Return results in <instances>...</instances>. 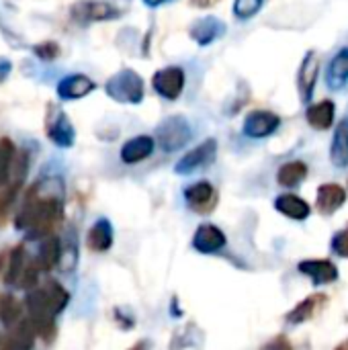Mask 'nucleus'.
Masks as SVG:
<instances>
[{"label": "nucleus", "instance_id": "nucleus-1", "mask_svg": "<svg viewBox=\"0 0 348 350\" xmlns=\"http://www.w3.org/2000/svg\"><path fill=\"white\" fill-rule=\"evenodd\" d=\"M64 219V183L47 176L29 187L16 211L14 226L25 230L31 240L55 234Z\"/></svg>", "mask_w": 348, "mask_h": 350}, {"label": "nucleus", "instance_id": "nucleus-2", "mask_svg": "<svg viewBox=\"0 0 348 350\" xmlns=\"http://www.w3.org/2000/svg\"><path fill=\"white\" fill-rule=\"evenodd\" d=\"M107 94L123 105H139L146 94V86L142 76L135 70H121L113 74L105 84Z\"/></svg>", "mask_w": 348, "mask_h": 350}, {"label": "nucleus", "instance_id": "nucleus-3", "mask_svg": "<svg viewBox=\"0 0 348 350\" xmlns=\"http://www.w3.org/2000/svg\"><path fill=\"white\" fill-rule=\"evenodd\" d=\"M131 0H80L72 6V16L78 23H98L119 18L127 12Z\"/></svg>", "mask_w": 348, "mask_h": 350}, {"label": "nucleus", "instance_id": "nucleus-4", "mask_svg": "<svg viewBox=\"0 0 348 350\" xmlns=\"http://www.w3.org/2000/svg\"><path fill=\"white\" fill-rule=\"evenodd\" d=\"M191 135H193L191 125L180 115H172V117L164 119L158 125V129H156L158 146L164 152H178L183 146H187V142L191 139Z\"/></svg>", "mask_w": 348, "mask_h": 350}, {"label": "nucleus", "instance_id": "nucleus-5", "mask_svg": "<svg viewBox=\"0 0 348 350\" xmlns=\"http://www.w3.org/2000/svg\"><path fill=\"white\" fill-rule=\"evenodd\" d=\"M45 133H47L49 142L53 146H57V148H72L74 142H76V131H74V125H72L70 117L57 107L47 109Z\"/></svg>", "mask_w": 348, "mask_h": 350}, {"label": "nucleus", "instance_id": "nucleus-6", "mask_svg": "<svg viewBox=\"0 0 348 350\" xmlns=\"http://www.w3.org/2000/svg\"><path fill=\"white\" fill-rule=\"evenodd\" d=\"M217 156V139L209 137L203 144H199L197 148H193L191 152H187L174 166L176 174H191L195 170H201L205 166H209Z\"/></svg>", "mask_w": 348, "mask_h": 350}, {"label": "nucleus", "instance_id": "nucleus-7", "mask_svg": "<svg viewBox=\"0 0 348 350\" xmlns=\"http://www.w3.org/2000/svg\"><path fill=\"white\" fill-rule=\"evenodd\" d=\"M185 82H187V76H185V70L178 68V66H168V68H162L154 74L152 78V86L154 90L166 98V100H176L183 90H185Z\"/></svg>", "mask_w": 348, "mask_h": 350}, {"label": "nucleus", "instance_id": "nucleus-8", "mask_svg": "<svg viewBox=\"0 0 348 350\" xmlns=\"http://www.w3.org/2000/svg\"><path fill=\"white\" fill-rule=\"evenodd\" d=\"M318 72H320L318 55H316V51H308L297 70V92H299V98L304 105L312 103L316 82H318Z\"/></svg>", "mask_w": 348, "mask_h": 350}, {"label": "nucleus", "instance_id": "nucleus-9", "mask_svg": "<svg viewBox=\"0 0 348 350\" xmlns=\"http://www.w3.org/2000/svg\"><path fill=\"white\" fill-rule=\"evenodd\" d=\"M281 127V117L271 111H252L244 121V135L250 139H265Z\"/></svg>", "mask_w": 348, "mask_h": 350}, {"label": "nucleus", "instance_id": "nucleus-10", "mask_svg": "<svg viewBox=\"0 0 348 350\" xmlns=\"http://www.w3.org/2000/svg\"><path fill=\"white\" fill-rule=\"evenodd\" d=\"M185 201L189 209H193L195 213H209L217 205V193L211 183L201 180L185 189Z\"/></svg>", "mask_w": 348, "mask_h": 350}, {"label": "nucleus", "instance_id": "nucleus-11", "mask_svg": "<svg viewBox=\"0 0 348 350\" xmlns=\"http://www.w3.org/2000/svg\"><path fill=\"white\" fill-rule=\"evenodd\" d=\"M37 338V330L31 322L29 316H25L23 320H18L14 326L6 328V336L2 340V349L8 350H27L33 349Z\"/></svg>", "mask_w": 348, "mask_h": 350}, {"label": "nucleus", "instance_id": "nucleus-12", "mask_svg": "<svg viewBox=\"0 0 348 350\" xmlns=\"http://www.w3.org/2000/svg\"><path fill=\"white\" fill-rule=\"evenodd\" d=\"M226 244H228L226 234L217 226H213V224L199 226L195 236H193V248L199 254H215V252L224 250Z\"/></svg>", "mask_w": 348, "mask_h": 350}, {"label": "nucleus", "instance_id": "nucleus-13", "mask_svg": "<svg viewBox=\"0 0 348 350\" xmlns=\"http://www.w3.org/2000/svg\"><path fill=\"white\" fill-rule=\"evenodd\" d=\"M347 203V191L345 187L336 183H326L318 189V199H316V209L324 215L330 217L334 215L343 205Z\"/></svg>", "mask_w": 348, "mask_h": 350}, {"label": "nucleus", "instance_id": "nucleus-14", "mask_svg": "<svg viewBox=\"0 0 348 350\" xmlns=\"http://www.w3.org/2000/svg\"><path fill=\"white\" fill-rule=\"evenodd\" d=\"M96 88L94 80H90L86 74H70L57 84V96L62 100H78L90 94Z\"/></svg>", "mask_w": 348, "mask_h": 350}, {"label": "nucleus", "instance_id": "nucleus-15", "mask_svg": "<svg viewBox=\"0 0 348 350\" xmlns=\"http://www.w3.org/2000/svg\"><path fill=\"white\" fill-rule=\"evenodd\" d=\"M297 271L314 281V285H328L338 279V269L334 262L316 258V260H302L297 265Z\"/></svg>", "mask_w": 348, "mask_h": 350}, {"label": "nucleus", "instance_id": "nucleus-16", "mask_svg": "<svg viewBox=\"0 0 348 350\" xmlns=\"http://www.w3.org/2000/svg\"><path fill=\"white\" fill-rule=\"evenodd\" d=\"M326 304H328V295H326V293H314V295L306 297L302 304H297V306L285 316V318H287V324H289V326H299V324H304V322L316 318V316L324 310Z\"/></svg>", "mask_w": 348, "mask_h": 350}, {"label": "nucleus", "instance_id": "nucleus-17", "mask_svg": "<svg viewBox=\"0 0 348 350\" xmlns=\"http://www.w3.org/2000/svg\"><path fill=\"white\" fill-rule=\"evenodd\" d=\"M189 35L199 45H211L213 41H219L226 35V23L215 16H205L191 27Z\"/></svg>", "mask_w": 348, "mask_h": 350}, {"label": "nucleus", "instance_id": "nucleus-18", "mask_svg": "<svg viewBox=\"0 0 348 350\" xmlns=\"http://www.w3.org/2000/svg\"><path fill=\"white\" fill-rule=\"evenodd\" d=\"M154 154V137L152 135H135L121 148V160L125 164H137Z\"/></svg>", "mask_w": 348, "mask_h": 350}, {"label": "nucleus", "instance_id": "nucleus-19", "mask_svg": "<svg viewBox=\"0 0 348 350\" xmlns=\"http://www.w3.org/2000/svg\"><path fill=\"white\" fill-rule=\"evenodd\" d=\"M275 209H277L279 213H283L285 217L293 219V221H304V219H308L310 213H312L310 203H308L306 199L297 197V195H291V193L279 195V197L275 199Z\"/></svg>", "mask_w": 348, "mask_h": 350}, {"label": "nucleus", "instance_id": "nucleus-20", "mask_svg": "<svg viewBox=\"0 0 348 350\" xmlns=\"http://www.w3.org/2000/svg\"><path fill=\"white\" fill-rule=\"evenodd\" d=\"M334 115H336L334 100H328V98L310 105L308 111H306V119H308L310 127H314V129H318V131L330 129L332 123H334Z\"/></svg>", "mask_w": 348, "mask_h": 350}, {"label": "nucleus", "instance_id": "nucleus-21", "mask_svg": "<svg viewBox=\"0 0 348 350\" xmlns=\"http://www.w3.org/2000/svg\"><path fill=\"white\" fill-rule=\"evenodd\" d=\"M113 226L109 219L101 217L94 221V226L88 230V236H86V246L92 250V252H107L111 246H113Z\"/></svg>", "mask_w": 348, "mask_h": 350}, {"label": "nucleus", "instance_id": "nucleus-22", "mask_svg": "<svg viewBox=\"0 0 348 350\" xmlns=\"http://www.w3.org/2000/svg\"><path fill=\"white\" fill-rule=\"evenodd\" d=\"M330 160L336 168L348 166V117H345L334 129V137L330 146Z\"/></svg>", "mask_w": 348, "mask_h": 350}, {"label": "nucleus", "instance_id": "nucleus-23", "mask_svg": "<svg viewBox=\"0 0 348 350\" xmlns=\"http://www.w3.org/2000/svg\"><path fill=\"white\" fill-rule=\"evenodd\" d=\"M41 271H51L59 265V258H62V240L51 234V236H45L41 246H39V254L35 256Z\"/></svg>", "mask_w": 348, "mask_h": 350}, {"label": "nucleus", "instance_id": "nucleus-24", "mask_svg": "<svg viewBox=\"0 0 348 350\" xmlns=\"http://www.w3.org/2000/svg\"><path fill=\"white\" fill-rule=\"evenodd\" d=\"M326 84L332 90H340L345 84H348V47L340 49L328 64L326 72Z\"/></svg>", "mask_w": 348, "mask_h": 350}, {"label": "nucleus", "instance_id": "nucleus-25", "mask_svg": "<svg viewBox=\"0 0 348 350\" xmlns=\"http://www.w3.org/2000/svg\"><path fill=\"white\" fill-rule=\"evenodd\" d=\"M306 176H308V166L302 160H291L277 170V183L285 189H293L302 185Z\"/></svg>", "mask_w": 348, "mask_h": 350}, {"label": "nucleus", "instance_id": "nucleus-26", "mask_svg": "<svg viewBox=\"0 0 348 350\" xmlns=\"http://www.w3.org/2000/svg\"><path fill=\"white\" fill-rule=\"evenodd\" d=\"M27 258L29 256H27L23 244H18L12 250H8V262H6V271L2 275V279H4L6 285H18V279H21V273L25 269Z\"/></svg>", "mask_w": 348, "mask_h": 350}, {"label": "nucleus", "instance_id": "nucleus-27", "mask_svg": "<svg viewBox=\"0 0 348 350\" xmlns=\"http://www.w3.org/2000/svg\"><path fill=\"white\" fill-rule=\"evenodd\" d=\"M21 187H23V180L18 178H8L4 185H0V228L8 221L10 209L16 201Z\"/></svg>", "mask_w": 348, "mask_h": 350}, {"label": "nucleus", "instance_id": "nucleus-28", "mask_svg": "<svg viewBox=\"0 0 348 350\" xmlns=\"http://www.w3.org/2000/svg\"><path fill=\"white\" fill-rule=\"evenodd\" d=\"M41 289H43V293H45V299H47V304H49V308H51V312L57 316V314H62L64 310H66V306L70 304V293L57 283V281H45L43 285H41Z\"/></svg>", "mask_w": 348, "mask_h": 350}, {"label": "nucleus", "instance_id": "nucleus-29", "mask_svg": "<svg viewBox=\"0 0 348 350\" xmlns=\"http://www.w3.org/2000/svg\"><path fill=\"white\" fill-rule=\"evenodd\" d=\"M23 318H25L23 316V304L14 295H10V293L0 295V322H2V326L10 328V326H14Z\"/></svg>", "mask_w": 348, "mask_h": 350}, {"label": "nucleus", "instance_id": "nucleus-30", "mask_svg": "<svg viewBox=\"0 0 348 350\" xmlns=\"http://www.w3.org/2000/svg\"><path fill=\"white\" fill-rule=\"evenodd\" d=\"M16 156V148L8 137L0 139V185H4L10 176V168Z\"/></svg>", "mask_w": 348, "mask_h": 350}, {"label": "nucleus", "instance_id": "nucleus-31", "mask_svg": "<svg viewBox=\"0 0 348 350\" xmlns=\"http://www.w3.org/2000/svg\"><path fill=\"white\" fill-rule=\"evenodd\" d=\"M39 273H41V267H39L37 258H27L16 287H21V289H35L37 283H39Z\"/></svg>", "mask_w": 348, "mask_h": 350}, {"label": "nucleus", "instance_id": "nucleus-32", "mask_svg": "<svg viewBox=\"0 0 348 350\" xmlns=\"http://www.w3.org/2000/svg\"><path fill=\"white\" fill-rule=\"evenodd\" d=\"M263 8V0H236L234 2V14L242 21L252 18L254 14H258Z\"/></svg>", "mask_w": 348, "mask_h": 350}, {"label": "nucleus", "instance_id": "nucleus-33", "mask_svg": "<svg viewBox=\"0 0 348 350\" xmlns=\"http://www.w3.org/2000/svg\"><path fill=\"white\" fill-rule=\"evenodd\" d=\"M330 250L340 258H348V226L334 234V238L330 242Z\"/></svg>", "mask_w": 348, "mask_h": 350}, {"label": "nucleus", "instance_id": "nucleus-34", "mask_svg": "<svg viewBox=\"0 0 348 350\" xmlns=\"http://www.w3.org/2000/svg\"><path fill=\"white\" fill-rule=\"evenodd\" d=\"M33 53H35L39 59L49 62V59H55V57L59 55V45H57L55 41H43V43H39V45L33 47Z\"/></svg>", "mask_w": 348, "mask_h": 350}, {"label": "nucleus", "instance_id": "nucleus-35", "mask_svg": "<svg viewBox=\"0 0 348 350\" xmlns=\"http://www.w3.org/2000/svg\"><path fill=\"white\" fill-rule=\"evenodd\" d=\"M10 70H12V64L8 62V59H4V57H0V84L8 78V74H10Z\"/></svg>", "mask_w": 348, "mask_h": 350}, {"label": "nucleus", "instance_id": "nucleus-36", "mask_svg": "<svg viewBox=\"0 0 348 350\" xmlns=\"http://www.w3.org/2000/svg\"><path fill=\"white\" fill-rule=\"evenodd\" d=\"M6 262H8V250H0V277L6 271Z\"/></svg>", "mask_w": 348, "mask_h": 350}, {"label": "nucleus", "instance_id": "nucleus-37", "mask_svg": "<svg viewBox=\"0 0 348 350\" xmlns=\"http://www.w3.org/2000/svg\"><path fill=\"white\" fill-rule=\"evenodd\" d=\"M195 6H199V8H207V6H211V4H215V2H219V0H191Z\"/></svg>", "mask_w": 348, "mask_h": 350}, {"label": "nucleus", "instance_id": "nucleus-38", "mask_svg": "<svg viewBox=\"0 0 348 350\" xmlns=\"http://www.w3.org/2000/svg\"><path fill=\"white\" fill-rule=\"evenodd\" d=\"M148 6H152V8H156V6H160V4H164V2H168V0H144Z\"/></svg>", "mask_w": 348, "mask_h": 350}, {"label": "nucleus", "instance_id": "nucleus-39", "mask_svg": "<svg viewBox=\"0 0 348 350\" xmlns=\"http://www.w3.org/2000/svg\"><path fill=\"white\" fill-rule=\"evenodd\" d=\"M0 347H2V340H0Z\"/></svg>", "mask_w": 348, "mask_h": 350}]
</instances>
